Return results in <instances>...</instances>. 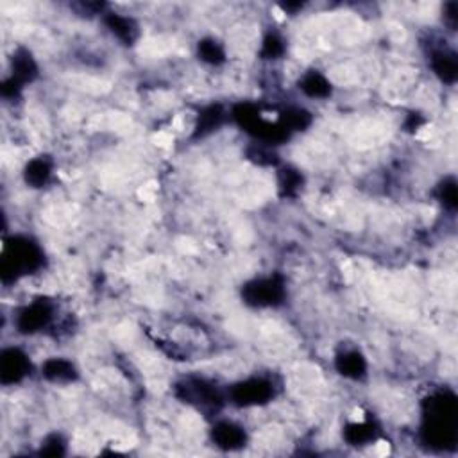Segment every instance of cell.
<instances>
[{
    "instance_id": "ba28073f",
    "label": "cell",
    "mask_w": 458,
    "mask_h": 458,
    "mask_svg": "<svg viewBox=\"0 0 458 458\" xmlns=\"http://www.w3.org/2000/svg\"><path fill=\"white\" fill-rule=\"evenodd\" d=\"M433 70L446 82H455L458 73L457 56L453 52H437L433 56Z\"/></svg>"
},
{
    "instance_id": "ac0fdd59",
    "label": "cell",
    "mask_w": 458,
    "mask_h": 458,
    "mask_svg": "<svg viewBox=\"0 0 458 458\" xmlns=\"http://www.w3.org/2000/svg\"><path fill=\"white\" fill-rule=\"evenodd\" d=\"M281 52H283L281 39L274 35L267 36L265 42H263V54L269 58H276V56H279Z\"/></svg>"
},
{
    "instance_id": "9a60e30c",
    "label": "cell",
    "mask_w": 458,
    "mask_h": 458,
    "mask_svg": "<svg viewBox=\"0 0 458 458\" xmlns=\"http://www.w3.org/2000/svg\"><path fill=\"white\" fill-rule=\"evenodd\" d=\"M199 54H201V58L204 61H208V63H220V61H224V52L222 49H220V45L217 42H213V39H204V42L199 43Z\"/></svg>"
},
{
    "instance_id": "3957f363",
    "label": "cell",
    "mask_w": 458,
    "mask_h": 458,
    "mask_svg": "<svg viewBox=\"0 0 458 458\" xmlns=\"http://www.w3.org/2000/svg\"><path fill=\"white\" fill-rule=\"evenodd\" d=\"M272 398V385L265 380L242 381L233 389V399L242 407L261 405Z\"/></svg>"
},
{
    "instance_id": "52a82bcc",
    "label": "cell",
    "mask_w": 458,
    "mask_h": 458,
    "mask_svg": "<svg viewBox=\"0 0 458 458\" xmlns=\"http://www.w3.org/2000/svg\"><path fill=\"white\" fill-rule=\"evenodd\" d=\"M106 24H107V27L112 29L113 35H115L116 38L122 39V42L127 43V45H131V43L134 42V38L138 36L136 24H134V21L127 17H120V15L112 13V15H107Z\"/></svg>"
},
{
    "instance_id": "8992f818",
    "label": "cell",
    "mask_w": 458,
    "mask_h": 458,
    "mask_svg": "<svg viewBox=\"0 0 458 458\" xmlns=\"http://www.w3.org/2000/svg\"><path fill=\"white\" fill-rule=\"evenodd\" d=\"M213 441L224 450H236L245 442V433L236 424L220 423L213 428Z\"/></svg>"
},
{
    "instance_id": "7c38bea8",
    "label": "cell",
    "mask_w": 458,
    "mask_h": 458,
    "mask_svg": "<svg viewBox=\"0 0 458 458\" xmlns=\"http://www.w3.org/2000/svg\"><path fill=\"white\" fill-rule=\"evenodd\" d=\"M13 79L17 82H26V81H30V79L35 78L36 76V64L35 61H33V58L27 54V52H18L17 56H15L13 60Z\"/></svg>"
},
{
    "instance_id": "9c48e42d",
    "label": "cell",
    "mask_w": 458,
    "mask_h": 458,
    "mask_svg": "<svg viewBox=\"0 0 458 458\" xmlns=\"http://www.w3.org/2000/svg\"><path fill=\"white\" fill-rule=\"evenodd\" d=\"M43 374L52 381H72L76 378V369L67 360L54 358L43 365Z\"/></svg>"
},
{
    "instance_id": "277c9868",
    "label": "cell",
    "mask_w": 458,
    "mask_h": 458,
    "mask_svg": "<svg viewBox=\"0 0 458 458\" xmlns=\"http://www.w3.org/2000/svg\"><path fill=\"white\" fill-rule=\"evenodd\" d=\"M29 360L18 349H8L2 353L0 358V376H2V383H15L20 381L29 371Z\"/></svg>"
},
{
    "instance_id": "6da1fadb",
    "label": "cell",
    "mask_w": 458,
    "mask_h": 458,
    "mask_svg": "<svg viewBox=\"0 0 458 458\" xmlns=\"http://www.w3.org/2000/svg\"><path fill=\"white\" fill-rule=\"evenodd\" d=\"M245 303L253 306H274L285 296L283 283L278 278H261L247 283L242 292Z\"/></svg>"
},
{
    "instance_id": "2e32d148",
    "label": "cell",
    "mask_w": 458,
    "mask_h": 458,
    "mask_svg": "<svg viewBox=\"0 0 458 458\" xmlns=\"http://www.w3.org/2000/svg\"><path fill=\"white\" fill-rule=\"evenodd\" d=\"M441 199L442 202H444V206H448V208H451V210H455L457 208V183H455V179H446L444 183L441 184Z\"/></svg>"
},
{
    "instance_id": "7a4b0ae2",
    "label": "cell",
    "mask_w": 458,
    "mask_h": 458,
    "mask_svg": "<svg viewBox=\"0 0 458 458\" xmlns=\"http://www.w3.org/2000/svg\"><path fill=\"white\" fill-rule=\"evenodd\" d=\"M15 244H11L9 251L4 254V265L11 263L13 270L20 272V270H30L36 269L42 261V254L33 244H29V240L13 238Z\"/></svg>"
},
{
    "instance_id": "5b68a950",
    "label": "cell",
    "mask_w": 458,
    "mask_h": 458,
    "mask_svg": "<svg viewBox=\"0 0 458 458\" xmlns=\"http://www.w3.org/2000/svg\"><path fill=\"white\" fill-rule=\"evenodd\" d=\"M49 321H51V308L45 303H35L20 313L18 328L21 333H35Z\"/></svg>"
},
{
    "instance_id": "4fadbf2b",
    "label": "cell",
    "mask_w": 458,
    "mask_h": 458,
    "mask_svg": "<svg viewBox=\"0 0 458 458\" xmlns=\"http://www.w3.org/2000/svg\"><path fill=\"white\" fill-rule=\"evenodd\" d=\"M49 176H51V165L45 159H35L30 161L26 168V181L33 186H42L47 183Z\"/></svg>"
},
{
    "instance_id": "8fae6325",
    "label": "cell",
    "mask_w": 458,
    "mask_h": 458,
    "mask_svg": "<svg viewBox=\"0 0 458 458\" xmlns=\"http://www.w3.org/2000/svg\"><path fill=\"white\" fill-rule=\"evenodd\" d=\"M301 88L306 95L310 97H317V99H322V97H328L331 94V85L326 81L324 76L317 72H312L308 76H304L303 82H301Z\"/></svg>"
},
{
    "instance_id": "e0dca14e",
    "label": "cell",
    "mask_w": 458,
    "mask_h": 458,
    "mask_svg": "<svg viewBox=\"0 0 458 458\" xmlns=\"http://www.w3.org/2000/svg\"><path fill=\"white\" fill-rule=\"evenodd\" d=\"M371 426L369 424H353L349 426L346 432V437L351 442H365L367 439L373 437V432H371Z\"/></svg>"
},
{
    "instance_id": "30bf717a",
    "label": "cell",
    "mask_w": 458,
    "mask_h": 458,
    "mask_svg": "<svg viewBox=\"0 0 458 458\" xmlns=\"http://www.w3.org/2000/svg\"><path fill=\"white\" fill-rule=\"evenodd\" d=\"M337 369L347 378H360L365 373V360L356 351L346 353L337 360Z\"/></svg>"
},
{
    "instance_id": "5bb4252c",
    "label": "cell",
    "mask_w": 458,
    "mask_h": 458,
    "mask_svg": "<svg viewBox=\"0 0 458 458\" xmlns=\"http://www.w3.org/2000/svg\"><path fill=\"white\" fill-rule=\"evenodd\" d=\"M220 122H222V112H220V107H217V106L210 107V109L202 113L201 118H199L197 133L199 134L210 133V131H213V129L217 127Z\"/></svg>"
}]
</instances>
